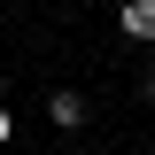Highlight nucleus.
<instances>
[{
	"label": "nucleus",
	"mask_w": 155,
	"mask_h": 155,
	"mask_svg": "<svg viewBox=\"0 0 155 155\" xmlns=\"http://www.w3.org/2000/svg\"><path fill=\"white\" fill-rule=\"evenodd\" d=\"M47 116H54L62 132H78V124H85V93H70V85H54V93H47Z\"/></svg>",
	"instance_id": "obj_1"
},
{
	"label": "nucleus",
	"mask_w": 155,
	"mask_h": 155,
	"mask_svg": "<svg viewBox=\"0 0 155 155\" xmlns=\"http://www.w3.org/2000/svg\"><path fill=\"white\" fill-rule=\"evenodd\" d=\"M124 39H155V0H124Z\"/></svg>",
	"instance_id": "obj_2"
},
{
	"label": "nucleus",
	"mask_w": 155,
	"mask_h": 155,
	"mask_svg": "<svg viewBox=\"0 0 155 155\" xmlns=\"http://www.w3.org/2000/svg\"><path fill=\"white\" fill-rule=\"evenodd\" d=\"M8 140H16V116H8V109H0V147H8Z\"/></svg>",
	"instance_id": "obj_3"
},
{
	"label": "nucleus",
	"mask_w": 155,
	"mask_h": 155,
	"mask_svg": "<svg viewBox=\"0 0 155 155\" xmlns=\"http://www.w3.org/2000/svg\"><path fill=\"white\" fill-rule=\"evenodd\" d=\"M147 101H155V78H147Z\"/></svg>",
	"instance_id": "obj_4"
}]
</instances>
